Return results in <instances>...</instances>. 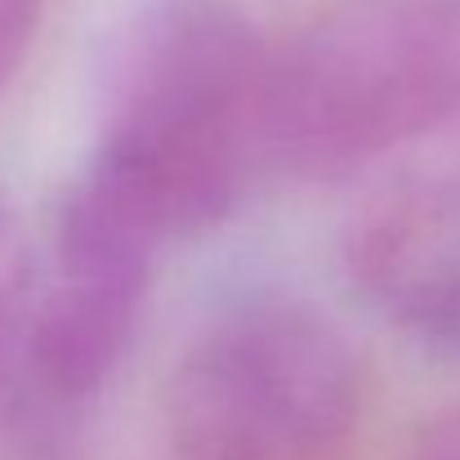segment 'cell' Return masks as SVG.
Returning a JSON list of instances; mask_svg holds the SVG:
<instances>
[{
  "instance_id": "cell-1",
  "label": "cell",
  "mask_w": 460,
  "mask_h": 460,
  "mask_svg": "<svg viewBox=\"0 0 460 460\" xmlns=\"http://www.w3.org/2000/svg\"><path fill=\"white\" fill-rule=\"evenodd\" d=\"M269 49L228 0H144L117 36L81 174L161 246L210 233L269 165Z\"/></svg>"
},
{
  "instance_id": "cell-2",
  "label": "cell",
  "mask_w": 460,
  "mask_h": 460,
  "mask_svg": "<svg viewBox=\"0 0 460 460\" xmlns=\"http://www.w3.org/2000/svg\"><path fill=\"white\" fill-rule=\"evenodd\" d=\"M460 130V0H340L269 49L264 156L300 179L362 174Z\"/></svg>"
},
{
  "instance_id": "cell-3",
  "label": "cell",
  "mask_w": 460,
  "mask_h": 460,
  "mask_svg": "<svg viewBox=\"0 0 460 460\" xmlns=\"http://www.w3.org/2000/svg\"><path fill=\"white\" fill-rule=\"evenodd\" d=\"M362 416V362L313 305L260 296L219 313L165 389L174 460H335Z\"/></svg>"
},
{
  "instance_id": "cell-4",
  "label": "cell",
  "mask_w": 460,
  "mask_h": 460,
  "mask_svg": "<svg viewBox=\"0 0 460 460\" xmlns=\"http://www.w3.org/2000/svg\"><path fill=\"white\" fill-rule=\"evenodd\" d=\"M165 246L81 174L54 210L49 251L31 273L18 367L49 402L94 398L130 353L153 264Z\"/></svg>"
},
{
  "instance_id": "cell-5",
  "label": "cell",
  "mask_w": 460,
  "mask_h": 460,
  "mask_svg": "<svg viewBox=\"0 0 460 460\" xmlns=\"http://www.w3.org/2000/svg\"><path fill=\"white\" fill-rule=\"evenodd\" d=\"M344 264L407 344L460 362V183L420 179L376 201L349 228Z\"/></svg>"
},
{
  "instance_id": "cell-6",
  "label": "cell",
  "mask_w": 460,
  "mask_h": 460,
  "mask_svg": "<svg viewBox=\"0 0 460 460\" xmlns=\"http://www.w3.org/2000/svg\"><path fill=\"white\" fill-rule=\"evenodd\" d=\"M31 273H36V260H31V251L22 242V228L0 206V385L18 371V358H22Z\"/></svg>"
},
{
  "instance_id": "cell-7",
  "label": "cell",
  "mask_w": 460,
  "mask_h": 460,
  "mask_svg": "<svg viewBox=\"0 0 460 460\" xmlns=\"http://www.w3.org/2000/svg\"><path fill=\"white\" fill-rule=\"evenodd\" d=\"M40 27V0H0V90L22 67Z\"/></svg>"
},
{
  "instance_id": "cell-8",
  "label": "cell",
  "mask_w": 460,
  "mask_h": 460,
  "mask_svg": "<svg viewBox=\"0 0 460 460\" xmlns=\"http://www.w3.org/2000/svg\"><path fill=\"white\" fill-rule=\"evenodd\" d=\"M411 460H460V411L443 416V420L420 438V447L411 452Z\"/></svg>"
}]
</instances>
